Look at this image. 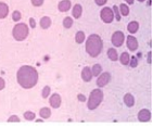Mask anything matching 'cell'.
Masks as SVG:
<instances>
[{"instance_id":"obj_1","label":"cell","mask_w":152,"mask_h":139,"mask_svg":"<svg viewBox=\"0 0 152 139\" xmlns=\"http://www.w3.org/2000/svg\"><path fill=\"white\" fill-rule=\"evenodd\" d=\"M16 79L19 85L24 89L33 88L38 82L37 70L31 65H23L16 73Z\"/></svg>"},{"instance_id":"obj_2","label":"cell","mask_w":152,"mask_h":139,"mask_svg":"<svg viewBox=\"0 0 152 139\" xmlns=\"http://www.w3.org/2000/svg\"><path fill=\"white\" fill-rule=\"evenodd\" d=\"M102 48H103V42H102L101 37L97 34L90 35L86 41V51L87 53L92 58L98 57L101 53Z\"/></svg>"},{"instance_id":"obj_3","label":"cell","mask_w":152,"mask_h":139,"mask_svg":"<svg viewBox=\"0 0 152 139\" xmlns=\"http://www.w3.org/2000/svg\"><path fill=\"white\" fill-rule=\"evenodd\" d=\"M103 100V92L101 89H94L90 92L88 102H87V108L89 110H95L99 107V104L101 103Z\"/></svg>"},{"instance_id":"obj_4","label":"cell","mask_w":152,"mask_h":139,"mask_svg":"<svg viewBox=\"0 0 152 139\" xmlns=\"http://www.w3.org/2000/svg\"><path fill=\"white\" fill-rule=\"evenodd\" d=\"M29 34L28 26L26 25L25 23H19L14 26V29L12 31V35L14 39L18 41H23L25 40L27 36Z\"/></svg>"},{"instance_id":"obj_5","label":"cell","mask_w":152,"mask_h":139,"mask_svg":"<svg viewBox=\"0 0 152 139\" xmlns=\"http://www.w3.org/2000/svg\"><path fill=\"white\" fill-rule=\"evenodd\" d=\"M100 16H101L102 21L104 23H112L114 20L113 11H112V9L109 8V7H105V8H103V9L101 10Z\"/></svg>"},{"instance_id":"obj_6","label":"cell","mask_w":152,"mask_h":139,"mask_svg":"<svg viewBox=\"0 0 152 139\" xmlns=\"http://www.w3.org/2000/svg\"><path fill=\"white\" fill-rule=\"evenodd\" d=\"M124 39H125V35H124L123 32H121V31H117L115 32L113 35H112V44L115 46V47H121L124 42Z\"/></svg>"},{"instance_id":"obj_7","label":"cell","mask_w":152,"mask_h":139,"mask_svg":"<svg viewBox=\"0 0 152 139\" xmlns=\"http://www.w3.org/2000/svg\"><path fill=\"white\" fill-rule=\"evenodd\" d=\"M111 80V75L110 73H102L99 75V77L97 78V86L98 87H104L107 84H109V82Z\"/></svg>"},{"instance_id":"obj_8","label":"cell","mask_w":152,"mask_h":139,"mask_svg":"<svg viewBox=\"0 0 152 139\" xmlns=\"http://www.w3.org/2000/svg\"><path fill=\"white\" fill-rule=\"evenodd\" d=\"M127 48L130 51H136L138 49V41H137L136 37H134L133 35H129L127 37Z\"/></svg>"},{"instance_id":"obj_9","label":"cell","mask_w":152,"mask_h":139,"mask_svg":"<svg viewBox=\"0 0 152 139\" xmlns=\"http://www.w3.org/2000/svg\"><path fill=\"white\" fill-rule=\"evenodd\" d=\"M138 120L140 122H148L151 120V112L148 109H142L138 113Z\"/></svg>"},{"instance_id":"obj_10","label":"cell","mask_w":152,"mask_h":139,"mask_svg":"<svg viewBox=\"0 0 152 139\" xmlns=\"http://www.w3.org/2000/svg\"><path fill=\"white\" fill-rule=\"evenodd\" d=\"M49 102H50V105L54 109H58V108L61 105V97L59 94H53L51 96L50 99H49Z\"/></svg>"},{"instance_id":"obj_11","label":"cell","mask_w":152,"mask_h":139,"mask_svg":"<svg viewBox=\"0 0 152 139\" xmlns=\"http://www.w3.org/2000/svg\"><path fill=\"white\" fill-rule=\"evenodd\" d=\"M82 78L84 82H90L92 78V73L91 69L88 67H85L82 71Z\"/></svg>"},{"instance_id":"obj_12","label":"cell","mask_w":152,"mask_h":139,"mask_svg":"<svg viewBox=\"0 0 152 139\" xmlns=\"http://www.w3.org/2000/svg\"><path fill=\"white\" fill-rule=\"evenodd\" d=\"M58 8H59L60 12H66V11H69L71 9V1L70 0H62V1L59 2Z\"/></svg>"},{"instance_id":"obj_13","label":"cell","mask_w":152,"mask_h":139,"mask_svg":"<svg viewBox=\"0 0 152 139\" xmlns=\"http://www.w3.org/2000/svg\"><path fill=\"white\" fill-rule=\"evenodd\" d=\"M124 103L126 104L127 107H134V104H135V98H134V96L132 94H126V95L124 96Z\"/></svg>"},{"instance_id":"obj_14","label":"cell","mask_w":152,"mask_h":139,"mask_svg":"<svg viewBox=\"0 0 152 139\" xmlns=\"http://www.w3.org/2000/svg\"><path fill=\"white\" fill-rule=\"evenodd\" d=\"M82 13H83V7L80 4H75L73 7V10H72V15H73V18L79 19L80 15H82Z\"/></svg>"},{"instance_id":"obj_15","label":"cell","mask_w":152,"mask_h":139,"mask_svg":"<svg viewBox=\"0 0 152 139\" xmlns=\"http://www.w3.org/2000/svg\"><path fill=\"white\" fill-rule=\"evenodd\" d=\"M39 24H40L41 29H49V27H50V25H51V20H50V18H49V16H44V18H41Z\"/></svg>"},{"instance_id":"obj_16","label":"cell","mask_w":152,"mask_h":139,"mask_svg":"<svg viewBox=\"0 0 152 139\" xmlns=\"http://www.w3.org/2000/svg\"><path fill=\"white\" fill-rule=\"evenodd\" d=\"M127 29H128V32H129L130 34H135V33H137L138 29H139V24H138V22H136V21H133V22H130L129 24H128Z\"/></svg>"},{"instance_id":"obj_17","label":"cell","mask_w":152,"mask_h":139,"mask_svg":"<svg viewBox=\"0 0 152 139\" xmlns=\"http://www.w3.org/2000/svg\"><path fill=\"white\" fill-rule=\"evenodd\" d=\"M8 13H9V8H8V6H7L6 3L0 2V19L7 18Z\"/></svg>"},{"instance_id":"obj_18","label":"cell","mask_w":152,"mask_h":139,"mask_svg":"<svg viewBox=\"0 0 152 139\" xmlns=\"http://www.w3.org/2000/svg\"><path fill=\"white\" fill-rule=\"evenodd\" d=\"M108 57L111 61H117L118 59V54H117V51L114 49V48H110L108 50Z\"/></svg>"},{"instance_id":"obj_19","label":"cell","mask_w":152,"mask_h":139,"mask_svg":"<svg viewBox=\"0 0 152 139\" xmlns=\"http://www.w3.org/2000/svg\"><path fill=\"white\" fill-rule=\"evenodd\" d=\"M39 115H40L42 119H49L51 115V110L49 108H42V109L39 111Z\"/></svg>"},{"instance_id":"obj_20","label":"cell","mask_w":152,"mask_h":139,"mask_svg":"<svg viewBox=\"0 0 152 139\" xmlns=\"http://www.w3.org/2000/svg\"><path fill=\"white\" fill-rule=\"evenodd\" d=\"M102 72V67L100 64H95L91 69V73H92V76H96V77H98Z\"/></svg>"},{"instance_id":"obj_21","label":"cell","mask_w":152,"mask_h":139,"mask_svg":"<svg viewBox=\"0 0 152 139\" xmlns=\"http://www.w3.org/2000/svg\"><path fill=\"white\" fill-rule=\"evenodd\" d=\"M129 60H130L129 54L127 53V52H123V53L121 54L120 61H121V63L123 64V65H127V64L129 63Z\"/></svg>"},{"instance_id":"obj_22","label":"cell","mask_w":152,"mask_h":139,"mask_svg":"<svg viewBox=\"0 0 152 139\" xmlns=\"http://www.w3.org/2000/svg\"><path fill=\"white\" fill-rule=\"evenodd\" d=\"M118 10H120L121 15L127 16L128 14H129V8H128V6L124 4V3H122V4L118 7Z\"/></svg>"},{"instance_id":"obj_23","label":"cell","mask_w":152,"mask_h":139,"mask_svg":"<svg viewBox=\"0 0 152 139\" xmlns=\"http://www.w3.org/2000/svg\"><path fill=\"white\" fill-rule=\"evenodd\" d=\"M85 40V34L84 32H77L75 35V41L77 44H83Z\"/></svg>"},{"instance_id":"obj_24","label":"cell","mask_w":152,"mask_h":139,"mask_svg":"<svg viewBox=\"0 0 152 139\" xmlns=\"http://www.w3.org/2000/svg\"><path fill=\"white\" fill-rule=\"evenodd\" d=\"M72 25H73V20H72V18L66 16L63 20V26L65 29H70V27H72Z\"/></svg>"},{"instance_id":"obj_25","label":"cell","mask_w":152,"mask_h":139,"mask_svg":"<svg viewBox=\"0 0 152 139\" xmlns=\"http://www.w3.org/2000/svg\"><path fill=\"white\" fill-rule=\"evenodd\" d=\"M35 117H36V114L34 112H32V111H26L25 113H24V119L27 121L35 120Z\"/></svg>"},{"instance_id":"obj_26","label":"cell","mask_w":152,"mask_h":139,"mask_svg":"<svg viewBox=\"0 0 152 139\" xmlns=\"http://www.w3.org/2000/svg\"><path fill=\"white\" fill-rule=\"evenodd\" d=\"M112 9H113L112 11H113V14L115 16V19H116V21H121V13H120V10H118V7L114 6Z\"/></svg>"},{"instance_id":"obj_27","label":"cell","mask_w":152,"mask_h":139,"mask_svg":"<svg viewBox=\"0 0 152 139\" xmlns=\"http://www.w3.org/2000/svg\"><path fill=\"white\" fill-rule=\"evenodd\" d=\"M21 18H22V14H21V12H20V11H14V12L12 13L13 21H15V22H19L20 20H21Z\"/></svg>"},{"instance_id":"obj_28","label":"cell","mask_w":152,"mask_h":139,"mask_svg":"<svg viewBox=\"0 0 152 139\" xmlns=\"http://www.w3.org/2000/svg\"><path fill=\"white\" fill-rule=\"evenodd\" d=\"M50 95V87L49 86H46V87H44V89H42V94H41V96H42V98H48V96Z\"/></svg>"},{"instance_id":"obj_29","label":"cell","mask_w":152,"mask_h":139,"mask_svg":"<svg viewBox=\"0 0 152 139\" xmlns=\"http://www.w3.org/2000/svg\"><path fill=\"white\" fill-rule=\"evenodd\" d=\"M8 122H9V123H19V122H21V120H20L19 116L12 115V116H10L9 119H8Z\"/></svg>"},{"instance_id":"obj_30","label":"cell","mask_w":152,"mask_h":139,"mask_svg":"<svg viewBox=\"0 0 152 139\" xmlns=\"http://www.w3.org/2000/svg\"><path fill=\"white\" fill-rule=\"evenodd\" d=\"M130 64V67H136L137 65H138V60H137V58L136 57H133V59L132 60H129V63Z\"/></svg>"},{"instance_id":"obj_31","label":"cell","mask_w":152,"mask_h":139,"mask_svg":"<svg viewBox=\"0 0 152 139\" xmlns=\"http://www.w3.org/2000/svg\"><path fill=\"white\" fill-rule=\"evenodd\" d=\"M32 3H33V6L40 7V6H42V3H44V0H32Z\"/></svg>"},{"instance_id":"obj_32","label":"cell","mask_w":152,"mask_h":139,"mask_svg":"<svg viewBox=\"0 0 152 139\" xmlns=\"http://www.w3.org/2000/svg\"><path fill=\"white\" fill-rule=\"evenodd\" d=\"M108 0H95L96 4H98V6H104L105 3H107Z\"/></svg>"},{"instance_id":"obj_33","label":"cell","mask_w":152,"mask_h":139,"mask_svg":"<svg viewBox=\"0 0 152 139\" xmlns=\"http://www.w3.org/2000/svg\"><path fill=\"white\" fill-rule=\"evenodd\" d=\"M29 26H31L32 29H35V27H36V22H35V20L33 19V18H31V19H29Z\"/></svg>"},{"instance_id":"obj_34","label":"cell","mask_w":152,"mask_h":139,"mask_svg":"<svg viewBox=\"0 0 152 139\" xmlns=\"http://www.w3.org/2000/svg\"><path fill=\"white\" fill-rule=\"evenodd\" d=\"M4 86H6V82H4V79L0 77V90H2V89L4 88Z\"/></svg>"},{"instance_id":"obj_35","label":"cell","mask_w":152,"mask_h":139,"mask_svg":"<svg viewBox=\"0 0 152 139\" xmlns=\"http://www.w3.org/2000/svg\"><path fill=\"white\" fill-rule=\"evenodd\" d=\"M77 98H78L79 101H82V102L86 101V97L84 95H78V96H77Z\"/></svg>"},{"instance_id":"obj_36","label":"cell","mask_w":152,"mask_h":139,"mask_svg":"<svg viewBox=\"0 0 152 139\" xmlns=\"http://www.w3.org/2000/svg\"><path fill=\"white\" fill-rule=\"evenodd\" d=\"M151 54H152V52H151V51H149V52H148V63H149V64H151V62H152Z\"/></svg>"},{"instance_id":"obj_37","label":"cell","mask_w":152,"mask_h":139,"mask_svg":"<svg viewBox=\"0 0 152 139\" xmlns=\"http://www.w3.org/2000/svg\"><path fill=\"white\" fill-rule=\"evenodd\" d=\"M134 1H135V0H126V2L128 3V4H133Z\"/></svg>"},{"instance_id":"obj_38","label":"cell","mask_w":152,"mask_h":139,"mask_svg":"<svg viewBox=\"0 0 152 139\" xmlns=\"http://www.w3.org/2000/svg\"><path fill=\"white\" fill-rule=\"evenodd\" d=\"M138 1H140V2H143V1H145V0H138Z\"/></svg>"}]
</instances>
